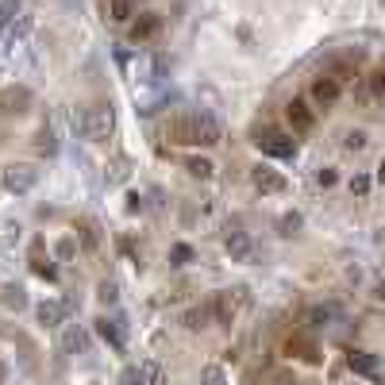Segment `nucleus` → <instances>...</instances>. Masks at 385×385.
I'll use <instances>...</instances> for the list:
<instances>
[{
  "label": "nucleus",
  "instance_id": "nucleus-1",
  "mask_svg": "<svg viewBox=\"0 0 385 385\" xmlns=\"http://www.w3.org/2000/svg\"><path fill=\"white\" fill-rule=\"evenodd\" d=\"M112 124H116V120H112V108H104V104L73 112V127H77L85 139H93V143H104V139L112 135Z\"/></svg>",
  "mask_w": 385,
  "mask_h": 385
},
{
  "label": "nucleus",
  "instance_id": "nucleus-2",
  "mask_svg": "<svg viewBox=\"0 0 385 385\" xmlns=\"http://www.w3.org/2000/svg\"><path fill=\"white\" fill-rule=\"evenodd\" d=\"M255 143L266 154H274V158H293L297 154V139L285 135V131H274V127H255Z\"/></svg>",
  "mask_w": 385,
  "mask_h": 385
},
{
  "label": "nucleus",
  "instance_id": "nucleus-3",
  "mask_svg": "<svg viewBox=\"0 0 385 385\" xmlns=\"http://www.w3.org/2000/svg\"><path fill=\"white\" fill-rule=\"evenodd\" d=\"M166 139L177 146H196V112H177L166 120Z\"/></svg>",
  "mask_w": 385,
  "mask_h": 385
},
{
  "label": "nucleus",
  "instance_id": "nucleus-4",
  "mask_svg": "<svg viewBox=\"0 0 385 385\" xmlns=\"http://www.w3.org/2000/svg\"><path fill=\"white\" fill-rule=\"evenodd\" d=\"M243 305H247V289H227V293H216V297H212V308H216V324H227V327H232Z\"/></svg>",
  "mask_w": 385,
  "mask_h": 385
},
{
  "label": "nucleus",
  "instance_id": "nucleus-5",
  "mask_svg": "<svg viewBox=\"0 0 385 385\" xmlns=\"http://www.w3.org/2000/svg\"><path fill=\"white\" fill-rule=\"evenodd\" d=\"M35 182H39V170H35V166H23V162L4 166V189H8V193L23 196V193L35 189Z\"/></svg>",
  "mask_w": 385,
  "mask_h": 385
},
{
  "label": "nucleus",
  "instance_id": "nucleus-6",
  "mask_svg": "<svg viewBox=\"0 0 385 385\" xmlns=\"http://www.w3.org/2000/svg\"><path fill=\"white\" fill-rule=\"evenodd\" d=\"M285 116H289L293 135H308V131L316 127V112L308 108V101H301V96H293V101L285 104Z\"/></svg>",
  "mask_w": 385,
  "mask_h": 385
},
{
  "label": "nucleus",
  "instance_id": "nucleus-7",
  "mask_svg": "<svg viewBox=\"0 0 385 385\" xmlns=\"http://www.w3.org/2000/svg\"><path fill=\"white\" fill-rule=\"evenodd\" d=\"M31 104V89L27 85H8L0 89V116H20Z\"/></svg>",
  "mask_w": 385,
  "mask_h": 385
},
{
  "label": "nucleus",
  "instance_id": "nucleus-8",
  "mask_svg": "<svg viewBox=\"0 0 385 385\" xmlns=\"http://www.w3.org/2000/svg\"><path fill=\"white\" fill-rule=\"evenodd\" d=\"M358 62H362V51H351L343 58H332L327 62V77H335L339 85H351L358 77Z\"/></svg>",
  "mask_w": 385,
  "mask_h": 385
},
{
  "label": "nucleus",
  "instance_id": "nucleus-9",
  "mask_svg": "<svg viewBox=\"0 0 385 385\" xmlns=\"http://www.w3.org/2000/svg\"><path fill=\"white\" fill-rule=\"evenodd\" d=\"M285 355L305 358V362H320V347H316V339L305 332H293L289 339H285Z\"/></svg>",
  "mask_w": 385,
  "mask_h": 385
},
{
  "label": "nucleus",
  "instance_id": "nucleus-10",
  "mask_svg": "<svg viewBox=\"0 0 385 385\" xmlns=\"http://www.w3.org/2000/svg\"><path fill=\"white\" fill-rule=\"evenodd\" d=\"M251 182H255V189H258V193H270V196L289 189V182H285V177L277 174V170H270V166H255V170H251Z\"/></svg>",
  "mask_w": 385,
  "mask_h": 385
},
{
  "label": "nucleus",
  "instance_id": "nucleus-11",
  "mask_svg": "<svg viewBox=\"0 0 385 385\" xmlns=\"http://www.w3.org/2000/svg\"><path fill=\"white\" fill-rule=\"evenodd\" d=\"M343 85L335 77H327V73H320V77L313 81V104H320V108H332L335 101H339Z\"/></svg>",
  "mask_w": 385,
  "mask_h": 385
},
{
  "label": "nucleus",
  "instance_id": "nucleus-12",
  "mask_svg": "<svg viewBox=\"0 0 385 385\" xmlns=\"http://www.w3.org/2000/svg\"><path fill=\"white\" fill-rule=\"evenodd\" d=\"M224 247H227V255H232L235 262H251V258H255V243H251L247 232H227Z\"/></svg>",
  "mask_w": 385,
  "mask_h": 385
},
{
  "label": "nucleus",
  "instance_id": "nucleus-13",
  "mask_svg": "<svg viewBox=\"0 0 385 385\" xmlns=\"http://www.w3.org/2000/svg\"><path fill=\"white\" fill-rule=\"evenodd\" d=\"M208 324H216V308H212V297L201 301V305H193L189 313H185V327H189V332H201V327H208Z\"/></svg>",
  "mask_w": 385,
  "mask_h": 385
},
{
  "label": "nucleus",
  "instance_id": "nucleus-14",
  "mask_svg": "<svg viewBox=\"0 0 385 385\" xmlns=\"http://www.w3.org/2000/svg\"><path fill=\"white\" fill-rule=\"evenodd\" d=\"M358 96H362V101H370V104H381L385 101V65H381V70H374L370 77L362 81Z\"/></svg>",
  "mask_w": 385,
  "mask_h": 385
},
{
  "label": "nucleus",
  "instance_id": "nucleus-15",
  "mask_svg": "<svg viewBox=\"0 0 385 385\" xmlns=\"http://www.w3.org/2000/svg\"><path fill=\"white\" fill-rule=\"evenodd\" d=\"M220 143V124L208 112H196V146H216Z\"/></svg>",
  "mask_w": 385,
  "mask_h": 385
},
{
  "label": "nucleus",
  "instance_id": "nucleus-16",
  "mask_svg": "<svg viewBox=\"0 0 385 385\" xmlns=\"http://www.w3.org/2000/svg\"><path fill=\"white\" fill-rule=\"evenodd\" d=\"M158 27H162V20L154 12L139 15V20L131 23V43H146V39H154V35H158Z\"/></svg>",
  "mask_w": 385,
  "mask_h": 385
},
{
  "label": "nucleus",
  "instance_id": "nucleus-17",
  "mask_svg": "<svg viewBox=\"0 0 385 385\" xmlns=\"http://www.w3.org/2000/svg\"><path fill=\"white\" fill-rule=\"evenodd\" d=\"M347 366L355 374H362V378H378V355H366V351H351L347 355Z\"/></svg>",
  "mask_w": 385,
  "mask_h": 385
},
{
  "label": "nucleus",
  "instance_id": "nucleus-18",
  "mask_svg": "<svg viewBox=\"0 0 385 385\" xmlns=\"http://www.w3.org/2000/svg\"><path fill=\"white\" fill-rule=\"evenodd\" d=\"M77 239H81V247L89 251V255H96L101 251V227H96V220H77Z\"/></svg>",
  "mask_w": 385,
  "mask_h": 385
},
{
  "label": "nucleus",
  "instance_id": "nucleus-19",
  "mask_svg": "<svg viewBox=\"0 0 385 385\" xmlns=\"http://www.w3.org/2000/svg\"><path fill=\"white\" fill-rule=\"evenodd\" d=\"M31 270H35L39 277H46V282H54V277H58L54 262L43 255V239H35V243H31Z\"/></svg>",
  "mask_w": 385,
  "mask_h": 385
},
{
  "label": "nucleus",
  "instance_id": "nucleus-20",
  "mask_svg": "<svg viewBox=\"0 0 385 385\" xmlns=\"http://www.w3.org/2000/svg\"><path fill=\"white\" fill-rule=\"evenodd\" d=\"M101 8L112 23H127L135 15V0H101Z\"/></svg>",
  "mask_w": 385,
  "mask_h": 385
},
{
  "label": "nucleus",
  "instance_id": "nucleus-21",
  "mask_svg": "<svg viewBox=\"0 0 385 385\" xmlns=\"http://www.w3.org/2000/svg\"><path fill=\"white\" fill-rule=\"evenodd\" d=\"M35 316H39L43 327H58L62 316H65V305H58V301H43V305L35 308Z\"/></svg>",
  "mask_w": 385,
  "mask_h": 385
},
{
  "label": "nucleus",
  "instance_id": "nucleus-22",
  "mask_svg": "<svg viewBox=\"0 0 385 385\" xmlns=\"http://www.w3.org/2000/svg\"><path fill=\"white\" fill-rule=\"evenodd\" d=\"M62 347L70 351V355H85V351H89V335L81 332V327H65V335H62Z\"/></svg>",
  "mask_w": 385,
  "mask_h": 385
},
{
  "label": "nucleus",
  "instance_id": "nucleus-23",
  "mask_svg": "<svg viewBox=\"0 0 385 385\" xmlns=\"http://www.w3.org/2000/svg\"><path fill=\"white\" fill-rule=\"evenodd\" d=\"M96 332H101L116 351H124V332H120V324H116V320H108V316H104V320H96Z\"/></svg>",
  "mask_w": 385,
  "mask_h": 385
},
{
  "label": "nucleus",
  "instance_id": "nucleus-24",
  "mask_svg": "<svg viewBox=\"0 0 385 385\" xmlns=\"http://www.w3.org/2000/svg\"><path fill=\"white\" fill-rule=\"evenodd\" d=\"M35 151L39 154H54L58 151V143H54V131H51V124H43L35 131Z\"/></svg>",
  "mask_w": 385,
  "mask_h": 385
},
{
  "label": "nucleus",
  "instance_id": "nucleus-25",
  "mask_svg": "<svg viewBox=\"0 0 385 385\" xmlns=\"http://www.w3.org/2000/svg\"><path fill=\"white\" fill-rule=\"evenodd\" d=\"M185 170H189L193 177H201V182H208V177L216 174V166H212L208 158H201V154H196V158H189V162H185Z\"/></svg>",
  "mask_w": 385,
  "mask_h": 385
},
{
  "label": "nucleus",
  "instance_id": "nucleus-26",
  "mask_svg": "<svg viewBox=\"0 0 385 385\" xmlns=\"http://www.w3.org/2000/svg\"><path fill=\"white\" fill-rule=\"evenodd\" d=\"M301 224H305V220H301V212H285V216L277 220V235H285V239H289V235L301 232Z\"/></svg>",
  "mask_w": 385,
  "mask_h": 385
},
{
  "label": "nucleus",
  "instance_id": "nucleus-27",
  "mask_svg": "<svg viewBox=\"0 0 385 385\" xmlns=\"http://www.w3.org/2000/svg\"><path fill=\"white\" fill-rule=\"evenodd\" d=\"M139 370H143L146 385H166V370H162L158 362H139Z\"/></svg>",
  "mask_w": 385,
  "mask_h": 385
},
{
  "label": "nucleus",
  "instance_id": "nucleus-28",
  "mask_svg": "<svg viewBox=\"0 0 385 385\" xmlns=\"http://www.w3.org/2000/svg\"><path fill=\"white\" fill-rule=\"evenodd\" d=\"M15 12H20V0H0V35H4L8 23L15 20Z\"/></svg>",
  "mask_w": 385,
  "mask_h": 385
},
{
  "label": "nucleus",
  "instance_id": "nucleus-29",
  "mask_svg": "<svg viewBox=\"0 0 385 385\" xmlns=\"http://www.w3.org/2000/svg\"><path fill=\"white\" fill-rule=\"evenodd\" d=\"M0 301H4L8 308H23V305H27V297H23L20 285H4V297H0Z\"/></svg>",
  "mask_w": 385,
  "mask_h": 385
},
{
  "label": "nucleus",
  "instance_id": "nucleus-30",
  "mask_svg": "<svg viewBox=\"0 0 385 385\" xmlns=\"http://www.w3.org/2000/svg\"><path fill=\"white\" fill-rule=\"evenodd\" d=\"M170 262H174V266H189V262H193V247H189V243H177V247L170 251Z\"/></svg>",
  "mask_w": 385,
  "mask_h": 385
},
{
  "label": "nucleus",
  "instance_id": "nucleus-31",
  "mask_svg": "<svg viewBox=\"0 0 385 385\" xmlns=\"http://www.w3.org/2000/svg\"><path fill=\"white\" fill-rule=\"evenodd\" d=\"M201 385H227V378H224L220 366H204V370H201Z\"/></svg>",
  "mask_w": 385,
  "mask_h": 385
},
{
  "label": "nucleus",
  "instance_id": "nucleus-32",
  "mask_svg": "<svg viewBox=\"0 0 385 385\" xmlns=\"http://www.w3.org/2000/svg\"><path fill=\"white\" fill-rule=\"evenodd\" d=\"M120 385H146V378H143V370H139V366H127V370L120 374Z\"/></svg>",
  "mask_w": 385,
  "mask_h": 385
},
{
  "label": "nucleus",
  "instance_id": "nucleus-33",
  "mask_svg": "<svg viewBox=\"0 0 385 385\" xmlns=\"http://www.w3.org/2000/svg\"><path fill=\"white\" fill-rule=\"evenodd\" d=\"M262 385H297V378H293L289 370H274V374H266V381Z\"/></svg>",
  "mask_w": 385,
  "mask_h": 385
},
{
  "label": "nucleus",
  "instance_id": "nucleus-34",
  "mask_svg": "<svg viewBox=\"0 0 385 385\" xmlns=\"http://www.w3.org/2000/svg\"><path fill=\"white\" fill-rule=\"evenodd\" d=\"M308 320H313L316 327H320V324H332V320H335V308H327V305H324V308H313V313H308Z\"/></svg>",
  "mask_w": 385,
  "mask_h": 385
},
{
  "label": "nucleus",
  "instance_id": "nucleus-35",
  "mask_svg": "<svg viewBox=\"0 0 385 385\" xmlns=\"http://www.w3.org/2000/svg\"><path fill=\"white\" fill-rule=\"evenodd\" d=\"M351 193H355V196H366V193H370V177H366V174H355V177H351Z\"/></svg>",
  "mask_w": 385,
  "mask_h": 385
},
{
  "label": "nucleus",
  "instance_id": "nucleus-36",
  "mask_svg": "<svg viewBox=\"0 0 385 385\" xmlns=\"http://www.w3.org/2000/svg\"><path fill=\"white\" fill-rule=\"evenodd\" d=\"M362 146H366L362 131H347V151H362Z\"/></svg>",
  "mask_w": 385,
  "mask_h": 385
},
{
  "label": "nucleus",
  "instance_id": "nucleus-37",
  "mask_svg": "<svg viewBox=\"0 0 385 385\" xmlns=\"http://www.w3.org/2000/svg\"><path fill=\"white\" fill-rule=\"evenodd\" d=\"M73 251H77V243H73V239H62L58 243V258H73Z\"/></svg>",
  "mask_w": 385,
  "mask_h": 385
},
{
  "label": "nucleus",
  "instance_id": "nucleus-38",
  "mask_svg": "<svg viewBox=\"0 0 385 385\" xmlns=\"http://www.w3.org/2000/svg\"><path fill=\"white\" fill-rule=\"evenodd\" d=\"M316 182H320L324 189H332V185L339 182V177H335V170H320V177H316Z\"/></svg>",
  "mask_w": 385,
  "mask_h": 385
},
{
  "label": "nucleus",
  "instance_id": "nucleus-39",
  "mask_svg": "<svg viewBox=\"0 0 385 385\" xmlns=\"http://www.w3.org/2000/svg\"><path fill=\"white\" fill-rule=\"evenodd\" d=\"M101 301H108V305H112V301H116V285L104 282V285H101Z\"/></svg>",
  "mask_w": 385,
  "mask_h": 385
},
{
  "label": "nucleus",
  "instance_id": "nucleus-40",
  "mask_svg": "<svg viewBox=\"0 0 385 385\" xmlns=\"http://www.w3.org/2000/svg\"><path fill=\"white\" fill-rule=\"evenodd\" d=\"M139 208H143V201H139V193H131L127 196V212H139Z\"/></svg>",
  "mask_w": 385,
  "mask_h": 385
},
{
  "label": "nucleus",
  "instance_id": "nucleus-41",
  "mask_svg": "<svg viewBox=\"0 0 385 385\" xmlns=\"http://www.w3.org/2000/svg\"><path fill=\"white\" fill-rule=\"evenodd\" d=\"M378 182H385V158H381V166H378Z\"/></svg>",
  "mask_w": 385,
  "mask_h": 385
},
{
  "label": "nucleus",
  "instance_id": "nucleus-42",
  "mask_svg": "<svg viewBox=\"0 0 385 385\" xmlns=\"http://www.w3.org/2000/svg\"><path fill=\"white\" fill-rule=\"evenodd\" d=\"M378 297H381V301H385V285H381V289H378Z\"/></svg>",
  "mask_w": 385,
  "mask_h": 385
}]
</instances>
